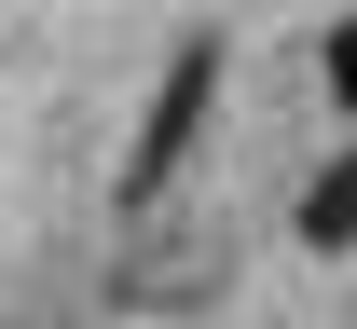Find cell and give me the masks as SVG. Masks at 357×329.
<instances>
[{
  "instance_id": "obj_1",
  "label": "cell",
  "mask_w": 357,
  "mask_h": 329,
  "mask_svg": "<svg viewBox=\"0 0 357 329\" xmlns=\"http://www.w3.org/2000/svg\"><path fill=\"white\" fill-rule=\"evenodd\" d=\"M206 96H220V28H192V42L165 55V83H151V124H137V151H124V192H137V206L178 179V151H192V124H206Z\"/></svg>"
},
{
  "instance_id": "obj_2",
  "label": "cell",
  "mask_w": 357,
  "mask_h": 329,
  "mask_svg": "<svg viewBox=\"0 0 357 329\" xmlns=\"http://www.w3.org/2000/svg\"><path fill=\"white\" fill-rule=\"evenodd\" d=\"M303 247H357V151H344V165L303 192Z\"/></svg>"
},
{
  "instance_id": "obj_3",
  "label": "cell",
  "mask_w": 357,
  "mask_h": 329,
  "mask_svg": "<svg viewBox=\"0 0 357 329\" xmlns=\"http://www.w3.org/2000/svg\"><path fill=\"white\" fill-rule=\"evenodd\" d=\"M330 83H344V96H357V28H344V42H330Z\"/></svg>"
}]
</instances>
